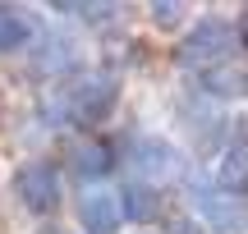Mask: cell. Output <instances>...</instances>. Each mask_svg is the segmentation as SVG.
<instances>
[{"mask_svg":"<svg viewBox=\"0 0 248 234\" xmlns=\"http://www.w3.org/2000/svg\"><path fill=\"white\" fill-rule=\"evenodd\" d=\"M120 92H124L120 73H110V69H83V73H74V78L60 88L55 101H60L64 119H74V124L88 133V129L106 124V119L115 115Z\"/></svg>","mask_w":248,"mask_h":234,"instance_id":"6da1fadb","label":"cell"},{"mask_svg":"<svg viewBox=\"0 0 248 234\" xmlns=\"http://www.w3.org/2000/svg\"><path fill=\"white\" fill-rule=\"evenodd\" d=\"M32 73L69 83L74 73H83V46L74 42L69 32H46V37H37V42H32Z\"/></svg>","mask_w":248,"mask_h":234,"instance_id":"52a82bcc","label":"cell"},{"mask_svg":"<svg viewBox=\"0 0 248 234\" xmlns=\"http://www.w3.org/2000/svg\"><path fill=\"white\" fill-rule=\"evenodd\" d=\"M115 198H120V211H124L129 225H152V220L166 216V189H152V184L129 179Z\"/></svg>","mask_w":248,"mask_h":234,"instance_id":"9c48e42d","label":"cell"},{"mask_svg":"<svg viewBox=\"0 0 248 234\" xmlns=\"http://www.w3.org/2000/svg\"><path fill=\"white\" fill-rule=\"evenodd\" d=\"M234 32H239V37H244V46H248V14H244V23L234 28Z\"/></svg>","mask_w":248,"mask_h":234,"instance_id":"9a60e30c","label":"cell"},{"mask_svg":"<svg viewBox=\"0 0 248 234\" xmlns=\"http://www.w3.org/2000/svg\"><path fill=\"white\" fill-rule=\"evenodd\" d=\"M74 216H78V234H120V225H124L120 198H115L110 189H88V193H78Z\"/></svg>","mask_w":248,"mask_h":234,"instance_id":"ba28073f","label":"cell"},{"mask_svg":"<svg viewBox=\"0 0 248 234\" xmlns=\"http://www.w3.org/2000/svg\"><path fill=\"white\" fill-rule=\"evenodd\" d=\"M124 161L133 165L138 184H152V189H161L166 179L179 175V152L166 143V138H133L129 152H124Z\"/></svg>","mask_w":248,"mask_h":234,"instance_id":"8992f818","label":"cell"},{"mask_svg":"<svg viewBox=\"0 0 248 234\" xmlns=\"http://www.w3.org/2000/svg\"><path fill=\"white\" fill-rule=\"evenodd\" d=\"M216 189H225L230 198H248V133H234L225 143L216 165Z\"/></svg>","mask_w":248,"mask_h":234,"instance_id":"30bf717a","label":"cell"},{"mask_svg":"<svg viewBox=\"0 0 248 234\" xmlns=\"http://www.w3.org/2000/svg\"><path fill=\"white\" fill-rule=\"evenodd\" d=\"M37 234H78V230H60V225H42Z\"/></svg>","mask_w":248,"mask_h":234,"instance_id":"5bb4252c","label":"cell"},{"mask_svg":"<svg viewBox=\"0 0 248 234\" xmlns=\"http://www.w3.org/2000/svg\"><path fill=\"white\" fill-rule=\"evenodd\" d=\"M188 198H193L198 220H202L207 230L239 234V230L248 225V207H244V198H230V193L216 189V184H193V189H188Z\"/></svg>","mask_w":248,"mask_h":234,"instance_id":"277c9868","label":"cell"},{"mask_svg":"<svg viewBox=\"0 0 248 234\" xmlns=\"http://www.w3.org/2000/svg\"><path fill=\"white\" fill-rule=\"evenodd\" d=\"M9 189H14L18 207L32 211V216H55L64 202V175L55 161H46V156H32V161H23L14 170V179H9Z\"/></svg>","mask_w":248,"mask_h":234,"instance_id":"7a4b0ae2","label":"cell"},{"mask_svg":"<svg viewBox=\"0 0 248 234\" xmlns=\"http://www.w3.org/2000/svg\"><path fill=\"white\" fill-rule=\"evenodd\" d=\"M37 42V18L18 5H0V55H23Z\"/></svg>","mask_w":248,"mask_h":234,"instance_id":"8fae6325","label":"cell"},{"mask_svg":"<svg viewBox=\"0 0 248 234\" xmlns=\"http://www.w3.org/2000/svg\"><path fill=\"white\" fill-rule=\"evenodd\" d=\"M115 147L106 143V138H97V133H74L69 143H64V165H69V175L74 179H83V184H97V179H106L110 170H115Z\"/></svg>","mask_w":248,"mask_h":234,"instance_id":"5b68a950","label":"cell"},{"mask_svg":"<svg viewBox=\"0 0 248 234\" xmlns=\"http://www.w3.org/2000/svg\"><path fill=\"white\" fill-rule=\"evenodd\" d=\"M234 42H239L234 23H225V18H216V14H212V18H198V23L188 28L184 37H179V46H175V60L202 73V69H212V64L230 60Z\"/></svg>","mask_w":248,"mask_h":234,"instance_id":"3957f363","label":"cell"},{"mask_svg":"<svg viewBox=\"0 0 248 234\" xmlns=\"http://www.w3.org/2000/svg\"><path fill=\"white\" fill-rule=\"evenodd\" d=\"M244 78H248V69L221 60V64H212V69L198 73V88H202L207 97H239V92H244Z\"/></svg>","mask_w":248,"mask_h":234,"instance_id":"7c38bea8","label":"cell"},{"mask_svg":"<svg viewBox=\"0 0 248 234\" xmlns=\"http://www.w3.org/2000/svg\"><path fill=\"white\" fill-rule=\"evenodd\" d=\"M244 92H248V78H244Z\"/></svg>","mask_w":248,"mask_h":234,"instance_id":"2e32d148","label":"cell"},{"mask_svg":"<svg viewBox=\"0 0 248 234\" xmlns=\"http://www.w3.org/2000/svg\"><path fill=\"white\" fill-rule=\"evenodd\" d=\"M147 18H152V28H161V32H175V28L184 23V5H179V0H161V5L147 9Z\"/></svg>","mask_w":248,"mask_h":234,"instance_id":"4fadbf2b","label":"cell"}]
</instances>
